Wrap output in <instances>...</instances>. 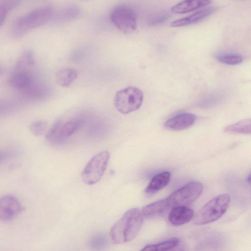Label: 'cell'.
I'll list each match as a JSON object with an SVG mask.
<instances>
[{"label":"cell","instance_id":"1","mask_svg":"<svg viewBox=\"0 0 251 251\" xmlns=\"http://www.w3.org/2000/svg\"><path fill=\"white\" fill-rule=\"evenodd\" d=\"M143 221L139 209H130L111 228L110 236L112 241L115 244H122L133 240L138 234Z\"/></svg>","mask_w":251,"mask_h":251},{"label":"cell","instance_id":"2","mask_svg":"<svg viewBox=\"0 0 251 251\" xmlns=\"http://www.w3.org/2000/svg\"><path fill=\"white\" fill-rule=\"evenodd\" d=\"M53 7L46 5L36 8L19 17L11 27L12 35L20 37L31 30L47 23L53 18Z\"/></svg>","mask_w":251,"mask_h":251},{"label":"cell","instance_id":"8","mask_svg":"<svg viewBox=\"0 0 251 251\" xmlns=\"http://www.w3.org/2000/svg\"><path fill=\"white\" fill-rule=\"evenodd\" d=\"M81 123V119L78 118L65 122L58 120L50 128L46 138L51 143H60L73 135L79 128Z\"/></svg>","mask_w":251,"mask_h":251},{"label":"cell","instance_id":"26","mask_svg":"<svg viewBox=\"0 0 251 251\" xmlns=\"http://www.w3.org/2000/svg\"><path fill=\"white\" fill-rule=\"evenodd\" d=\"M21 2V1L20 0H11L3 1L2 3L8 11H10L17 7L20 4Z\"/></svg>","mask_w":251,"mask_h":251},{"label":"cell","instance_id":"9","mask_svg":"<svg viewBox=\"0 0 251 251\" xmlns=\"http://www.w3.org/2000/svg\"><path fill=\"white\" fill-rule=\"evenodd\" d=\"M23 210L24 207L15 196L5 195L0 197V221H11Z\"/></svg>","mask_w":251,"mask_h":251},{"label":"cell","instance_id":"21","mask_svg":"<svg viewBox=\"0 0 251 251\" xmlns=\"http://www.w3.org/2000/svg\"><path fill=\"white\" fill-rule=\"evenodd\" d=\"M178 244L179 240L176 237H172L156 244L147 245L140 251H170Z\"/></svg>","mask_w":251,"mask_h":251},{"label":"cell","instance_id":"19","mask_svg":"<svg viewBox=\"0 0 251 251\" xmlns=\"http://www.w3.org/2000/svg\"><path fill=\"white\" fill-rule=\"evenodd\" d=\"M77 73L71 68H62L56 74L57 83L62 87H68L76 78Z\"/></svg>","mask_w":251,"mask_h":251},{"label":"cell","instance_id":"18","mask_svg":"<svg viewBox=\"0 0 251 251\" xmlns=\"http://www.w3.org/2000/svg\"><path fill=\"white\" fill-rule=\"evenodd\" d=\"M35 57L30 49L25 50L16 62L13 71L33 72L35 65Z\"/></svg>","mask_w":251,"mask_h":251},{"label":"cell","instance_id":"28","mask_svg":"<svg viewBox=\"0 0 251 251\" xmlns=\"http://www.w3.org/2000/svg\"><path fill=\"white\" fill-rule=\"evenodd\" d=\"M12 154L6 150H0V164L11 157Z\"/></svg>","mask_w":251,"mask_h":251},{"label":"cell","instance_id":"17","mask_svg":"<svg viewBox=\"0 0 251 251\" xmlns=\"http://www.w3.org/2000/svg\"><path fill=\"white\" fill-rule=\"evenodd\" d=\"M171 176V173L168 171L163 172L155 175L145 189V193L152 195L161 190L169 183Z\"/></svg>","mask_w":251,"mask_h":251},{"label":"cell","instance_id":"14","mask_svg":"<svg viewBox=\"0 0 251 251\" xmlns=\"http://www.w3.org/2000/svg\"><path fill=\"white\" fill-rule=\"evenodd\" d=\"M216 10V8L214 7L203 8L188 16L172 22L171 26L173 27H180L197 23L206 18Z\"/></svg>","mask_w":251,"mask_h":251},{"label":"cell","instance_id":"11","mask_svg":"<svg viewBox=\"0 0 251 251\" xmlns=\"http://www.w3.org/2000/svg\"><path fill=\"white\" fill-rule=\"evenodd\" d=\"M196 116L190 113H182L172 117L164 124L166 128L173 130H182L191 127L195 122Z\"/></svg>","mask_w":251,"mask_h":251},{"label":"cell","instance_id":"7","mask_svg":"<svg viewBox=\"0 0 251 251\" xmlns=\"http://www.w3.org/2000/svg\"><path fill=\"white\" fill-rule=\"evenodd\" d=\"M111 23L120 31L126 33L134 31L137 26V15L129 6L121 4L114 7L110 12Z\"/></svg>","mask_w":251,"mask_h":251},{"label":"cell","instance_id":"22","mask_svg":"<svg viewBox=\"0 0 251 251\" xmlns=\"http://www.w3.org/2000/svg\"><path fill=\"white\" fill-rule=\"evenodd\" d=\"M80 14L81 10L79 7L71 5L62 8L57 15L54 13L53 18L59 22H67L77 18Z\"/></svg>","mask_w":251,"mask_h":251},{"label":"cell","instance_id":"20","mask_svg":"<svg viewBox=\"0 0 251 251\" xmlns=\"http://www.w3.org/2000/svg\"><path fill=\"white\" fill-rule=\"evenodd\" d=\"M251 122L250 119H244L224 127V131L230 134H250Z\"/></svg>","mask_w":251,"mask_h":251},{"label":"cell","instance_id":"5","mask_svg":"<svg viewBox=\"0 0 251 251\" xmlns=\"http://www.w3.org/2000/svg\"><path fill=\"white\" fill-rule=\"evenodd\" d=\"M110 156V153L104 151L95 155L89 160L81 174V178L85 184L92 185L101 179L108 165Z\"/></svg>","mask_w":251,"mask_h":251},{"label":"cell","instance_id":"6","mask_svg":"<svg viewBox=\"0 0 251 251\" xmlns=\"http://www.w3.org/2000/svg\"><path fill=\"white\" fill-rule=\"evenodd\" d=\"M202 184L198 181L190 182L170 194L166 200L170 208L186 206L195 201L201 195Z\"/></svg>","mask_w":251,"mask_h":251},{"label":"cell","instance_id":"27","mask_svg":"<svg viewBox=\"0 0 251 251\" xmlns=\"http://www.w3.org/2000/svg\"><path fill=\"white\" fill-rule=\"evenodd\" d=\"M8 12L2 2L0 3V27L4 23Z\"/></svg>","mask_w":251,"mask_h":251},{"label":"cell","instance_id":"25","mask_svg":"<svg viewBox=\"0 0 251 251\" xmlns=\"http://www.w3.org/2000/svg\"><path fill=\"white\" fill-rule=\"evenodd\" d=\"M14 103L7 100H0V114L7 113L14 108Z\"/></svg>","mask_w":251,"mask_h":251},{"label":"cell","instance_id":"10","mask_svg":"<svg viewBox=\"0 0 251 251\" xmlns=\"http://www.w3.org/2000/svg\"><path fill=\"white\" fill-rule=\"evenodd\" d=\"M19 93L25 100L39 101L49 96L50 89L45 83L36 78L30 85Z\"/></svg>","mask_w":251,"mask_h":251},{"label":"cell","instance_id":"15","mask_svg":"<svg viewBox=\"0 0 251 251\" xmlns=\"http://www.w3.org/2000/svg\"><path fill=\"white\" fill-rule=\"evenodd\" d=\"M169 209L166 199H164L144 206L141 213L144 218L151 219L162 216Z\"/></svg>","mask_w":251,"mask_h":251},{"label":"cell","instance_id":"30","mask_svg":"<svg viewBox=\"0 0 251 251\" xmlns=\"http://www.w3.org/2000/svg\"><path fill=\"white\" fill-rule=\"evenodd\" d=\"M4 72V69L2 66L0 65V75H1Z\"/></svg>","mask_w":251,"mask_h":251},{"label":"cell","instance_id":"16","mask_svg":"<svg viewBox=\"0 0 251 251\" xmlns=\"http://www.w3.org/2000/svg\"><path fill=\"white\" fill-rule=\"evenodd\" d=\"M211 3V1L204 0H183L172 6L171 11L176 14H183L205 7Z\"/></svg>","mask_w":251,"mask_h":251},{"label":"cell","instance_id":"12","mask_svg":"<svg viewBox=\"0 0 251 251\" xmlns=\"http://www.w3.org/2000/svg\"><path fill=\"white\" fill-rule=\"evenodd\" d=\"M36 78L33 72L12 71L7 82L9 86L20 92L30 85Z\"/></svg>","mask_w":251,"mask_h":251},{"label":"cell","instance_id":"23","mask_svg":"<svg viewBox=\"0 0 251 251\" xmlns=\"http://www.w3.org/2000/svg\"><path fill=\"white\" fill-rule=\"evenodd\" d=\"M243 57L237 54L224 53L217 55V59L220 62L228 65H236L243 61Z\"/></svg>","mask_w":251,"mask_h":251},{"label":"cell","instance_id":"3","mask_svg":"<svg viewBox=\"0 0 251 251\" xmlns=\"http://www.w3.org/2000/svg\"><path fill=\"white\" fill-rule=\"evenodd\" d=\"M230 201V196L227 194H221L213 198L198 212L194 219V224L203 225L217 221L226 212Z\"/></svg>","mask_w":251,"mask_h":251},{"label":"cell","instance_id":"4","mask_svg":"<svg viewBox=\"0 0 251 251\" xmlns=\"http://www.w3.org/2000/svg\"><path fill=\"white\" fill-rule=\"evenodd\" d=\"M143 92L138 88L129 86L115 94L114 103L116 108L123 114H128L138 109L143 100Z\"/></svg>","mask_w":251,"mask_h":251},{"label":"cell","instance_id":"24","mask_svg":"<svg viewBox=\"0 0 251 251\" xmlns=\"http://www.w3.org/2000/svg\"><path fill=\"white\" fill-rule=\"evenodd\" d=\"M47 126L46 122L41 120L32 122L30 125V130L31 132L36 136L41 135L45 130Z\"/></svg>","mask_w":251,"mask_h":251},{"label":"cell","instance_id":"13","mask_svg":"<svg viewBox=\"0 0 251 251\" xmlns=\"http://www.w3.org/2000/svg\"><path fill=\"white\" fill-rule=\"evenodd\" d=\"M194 216L193 210L186 206H177L172 208L168 219L173 226H177L190 221Z\"/></svg>","mask_w":251,"mask_h":251},{"label":"cell","instance_id":"29","mask_svg":"<svg viewBox=\"0 0 251 251\" xmlns=\"http://www.w3.org/2000/svg\"><path fill=\"white\" fill-rule=\"evenodd\" d=\"M167 15H163L161 16V17H154L152 18L150 20H149V23L150 25H154L159 24V23H161L162 21H164V20L166 19Z\"/></svg>","mask_w":251,"mask_h":251}]
</instances>
